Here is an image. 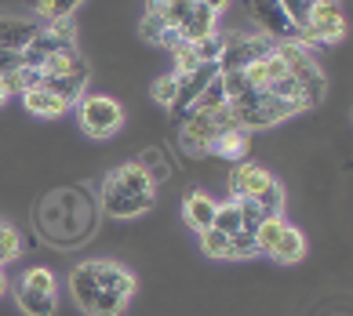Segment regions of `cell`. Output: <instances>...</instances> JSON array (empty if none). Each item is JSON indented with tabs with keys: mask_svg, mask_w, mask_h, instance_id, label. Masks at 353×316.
Returning <instances> with one entry per match:
<instances>
[{
	"mask_svg": "<svg viewBox=\"0 0 353 316\" xmlns=\"http://www.w3.org/2000/svg\"><path fill=\"white\" fill-rule=\"evenodd\" d=\"M30 4L37 8V15H41L44 22H55V19H70L81 0H30Z\"/></svg>",
	"mask_w": 353,
	"mask_h": 316,
	"instance_id": "cell-23",
	"label": "cell"
},
{
	"mask_svg": "<svg viewBox=\"0 0 353 316\" xmlns=\"http://www.w3.org/2000/svg\"><path fill=\"white\" fill-rule=\"evenodd\" d=\"M161 4H168V0H150V8H161Z\"/></svg>",
	"mask_w": 353,
	"mask_h": 316,
	"instance_id": "cell-33",
	"label": "cell"
},
{
	"mask_svg": "<svg viewBox=\"0 0 353 316\" xmlns=\"http://www.w3.org/2000/svg\"><path fill=\"white\" fill-rule=\"evenodd\" d=\"M197 48V55H201V62H215L219 59V51H222V33H215V36H208V41H201V44H193Z\"/></svg>",
	"mask_w": 353,
	"mask_h": 316,
	"instance_id": "cell-29",
	"label": "cell"
},
{
	"mask_svg": "<svg viewBox=\"0 0 353 316\" xmlns=\"http://www.w3.org/2000/svg\"><path fill=\"white\" fill-rule=\"evenodd\" d=\"M77 116L88 138H110L124 127V105L110 95H84L77 102Z\"/></svg>",
	"mask_w": 353,
	"mask_h": 316,
	"instance_id": "cell-6",
	"label": "cell"
},
{
	"mask_svg": "<svg viewBox=\"0 0 353 316\" xmlns=\"http://www.w3.org/2000/svg\"><path fill=\"white\" fill-rule=\"evenodd\" d=\"M8 98H11V95H8V87H4V81H0V105H4Z\"/></svg>",
	"mask_w": 353,
	"mask_h": 316,
	"instance_id": "cell-32",
	"label": "cell"
},
{
	"mask_svg": "<svg viewBox=\"0 0 353 316\" xmlns=\"http://www.w3.org/2000/svg\"><path fill=\"white\" fill-rule=\"evenodd\" d=\"M139 33L146 36L150 44H161L164 41V33H168V25H164V19H161V11H146V19H142V25H139Z\"/></svg>",
	"mask_w": 353,
	"mask_h": 316,
	"instance_id": "cell-27",
	"label": "cell"
},
{
	"mask_svg": "<svg viewBox=\"0 0 353 316\" xmlns=\"http://www.w3.org/2000/svg\"><path fill=\"white\" fill-rule=\"evenodd\" d=\"M11 291V284H8V276H4V269H0V298H4Z\"/></svg>",
	"mask_w": 353,
	"mask_h": 316,
	"instance_id": "cell-31",
	"label": "cell"
},
{
	"mask_svg": "<svg viewBox=\"0 0 353 316\" xmlns=\"http://www.w3.org/2000/svg\"><path fill=\"white\" fill-rule=\"evenodd\" d=\"M230 109H233V116H237L241 131H263V127H273V124L288 120V116H295V105L273 98L266 87H252L248 95L233 98Z\"/></svg>",
	"mask_w": 353,
	"mask_h": 316,
	"instance_id": "cell-4",
	"label": "cell"
},
{
	"mask_svg": "<svg viewBox=\"0 0 353 316\" xmlns=\"http://www.w3.org/2000/svg\"><path fill=\"white\" fill-rule=\"evenodd\" d=\"M175 98H179V73H168V76H161V81L153 84V102L172 109Z\"/></svg>",
	"mask_w": 353,
	"mask_h": 316,
	"instance_id": "cell-26",
	"label": "cell"
},
{
	"mask_svg": "<svg viewBox=\"0 0 353 316\" xmlns=\"http://www.w3.org/2000/svg\"><path fill=\"white\" fill-rule=\"evenodd\" d=\"M273 51V41L270 36H252V33H226L222 36V51L215 59V70L219 73H230V70H248L252 62L266 59Z\"/></svg>",
	"mask_w": 353,
	"mask_h": 316,
	"instance_id": "cell-7",
	"label": "cell"
},
{
	"mask_svg": "<svg viewBox=\"0 0 353 316\" xmlns=\"http://www.w3.org/2000/svg\"><path fill=\"white\" fill-rule=\"evenodd\" d=\"M255 204L263 207L266 215H284V186H281V182H273L263 196H255Z\"/></svg>",
	"mask_w": 353,
	"mask_h": 316,
	"instance_id": "cell-28",
	"label": "cell"
},
{
	"mask_svg": "<svg viewBox=\"0 0 353 316\" xmlns=\"http://www.w3.org/2000/svg\"><path fill=\"white\" fill-rule=\"evenodd\" d=\"M346 36V15L343 8L335 4V0H328V4H313L310 15L303 22V30H299V41H303L306 48L310 44H335Z\"/></svg>",
	"mask_w": 353,
	"mask_h": 316,
	"instance_id": "cell-8",
	"label": "cell"
},
{
	"mask_svg": "<svg viewBox=\"0 0 353 316\" xmlns=\"http://www.w3.org/2000/svg\"><path fill=\"white\" fill-rule=\"evenodd\" d=\"M142 171H146V178L153 182V186H161V182H168V175H172V164H168V156L161 149H146V153H139V160H135Z\"/></svg>",
	"mask_w": 353,
	"mask_h": 316,
	"instance_id": "cell-21",
	"label": "cell"
},
{
	"mask_svg": "<svg viewBox=\"0 0 353 316\" xmlns=\"http://www.w3.org/2000/svg\"><path fill=\"white\" fill-rule=\"evenodd\" d=\"M84 65V59L77 55V48L70 44V48H55L51 55L37 65V73H41V81H48V76H66V73H73V70H81Z\"/></svg>",
	"mask_w": 353,
	"mask_h": 316,
	"instance_id": "cell-17",
	"label": "cell"
},
{
	"mask_svg": "<svg viewBox=\"0 0 353 316\" xmlns=\"http://www.w3.org/2000/svg\"><path fill=\"white\" fill-rule=\"evenodd\" d=\"M201 4H204V8H212V11H215V15H219V11H222V8H226V4H230V0H201Z\"/></svg>",
	"mask_w": 353,
	"mask_h": 316,
	"instance_id": "cell-30",
	"label": "cell"
},
{
	"mask_svg": "<svg viewBox=\"0 0 353 316\" xmlns=\"http://www.w3.org/2000/svg\"><path fill=\"white\" fill-rule=\"evenodd\" d=\"M193 4H197V0H168V4L153 8V11H161L164 25H168V30H175V33H179V25L186 22V15L193 11Z\"/></svg>",
	"mask_w": 353,
	"mask_h": 316,
	"instance_id": "cell-24",
	"label": "cell"
},
{
	"mask_svg": "<svg viewBox=\"0 0 353 316\" xmlns=\"http://www.w3.org/2000/svg\"><path fill=\"white\" fill-rule=\"evenodd\" d=\"M15 302L26 316H55L59 309V284L48 266H30L15 284Z\"/></svg>",
	"mask_w": 353,
	"mask_h": 316,
	"instance_id": "cell-5",
	"label": "cell"
},
{
	"mask_svg": "<svg viewBox=\"0 0 353 316\" xmlns=\"http://www.w3.org/2000/svg\"><path fill=\"white\" fill-rule=\"evenodd\" d=\"M22 105H26V113H33V116H41V120H59L62 113H70L73 105L66 98H59V95H51L48 87H30V91H22Z\"/></svg>",
	"mask_w": 353,
	"mask_h": 316,
	"instance_id": "cell-14",
	"label": "cell"
},
{
	"mask_svg": "<svg viewBox=\"0 0 353 316\" xmlns=\"http://www.w3.org/2000/svg\"><path fill=\"white\" fill-rule=\"evenodd\" d=\"M273 182H277V178H273L266 167L241 160L237 167L230 171V196H233V200H255V196H263Z\"/></svg>",
	"mask_w": 353,
	"mask_h": 316,
	"instance_id": "cell-10",
	"label": "cell"
},
{
	"mask_svg": "<svg viewBox=\"0 0 353 316\" xmlns=\"http://www.w3.org/2000/svg\"><path fill=\"white\" fill-rule=\"evenodd\" d=\"M135 273L110 258H88L70 273V291L84 316H124L135 298Z\"/></svg>",
	"mask_w": 353,
	"mask_h": 316,
	"instance_id": "cell-1",
	"label": "cell"
},
{
	"mask_svg": "<svg viewBox=\"0 0 353 316\" xmlns=\"http://www.w3.org/2000/svg\"><path fill=\"white\" fill-rule=\"evenodd\" d=\"M41 33V25L33 19H0V51H8V55H22L26 48L33 44V36Z\"/></svg>",
	"mask_w": 353,
	"mask_h": 316,
	"instance_id": "cell-11",
	"label": "cell"
},
{
	"mask_svg": "<svg viewBox=\"0 0 353 316\" xmlns=\"http://www.w3.org/2000/svg\"><path fill=\"white\" fill-rule=\"evenodd\" d=\"M310 4H328V0H310Z\"/></svg>",
	"mask_w": 353,
	"mask_h": 316,
	"instance_id": "cell-34",
	"label": "cell"
},
{
	"mask_svg": "<svg viewBox=\"0 0 353 316\" xmlns=\"http://www.w3.org/2000/svg\"><path fill=\"white\" fill-rule=\"evenodd\" d=\"M95 226H99V204L91 200L84 186L55 189L37 204V229L55 247H77L91 240Z\"/></svg>",
	"mask_w": 353,
	"mask_h": 316,
	"instance_id": "cell-2",
	"label": "cell"
},
{
	"mask_svg": "<svg viewBox=\"0 0 353 316\" xmlns=\"http://www.w3.org/2000/svg\"><path fill=\"white\" fill-rule=\"evenodd\" d=\"M248 11L259 19V25H263V36H270L273 44L277 41H299V30L295 22L288 19V11L281 8V0H248Z\"/></svg>",
	"mask_w": 353,
	"mask_h": 316,
	"instance_id": "cell-9",
	"label": "cell"
},
{
	"mask_svg": "<svg viewBox=\"0 0 353 316\" xmlns=\"http://www.w3.org/2000/svg\"><path fill=\"white\" fill-rule=\"evenodd\" d=\"M215 207H219V200H212V196L201 193V189H190L186 200H182V222H186L193 233H204V229H212V222H215Z\"/></svg>",
	"mask_w": 353,
	"mask_h": 316,
	"instance_id": "cell-13",
	"label": "cell"
},
{
	"mask_svg": "<svg viewBox=\"0 0 353 316\" xmlns=\"http://www.w3.org/2000/svg\"><path fill=\"white\" fill-rule=\"evenodd\" d=\"M212 229H215V233H222V236H237V233H244L241 204H237V200L219 204V207H215V222H212Z\"/></svg>",
	"mask_w": 353,
	"mask_h": 316,
	"instance_id": "cell-19",
	"label": "cell"
},
{
	"mask_svg": "<svg viewBox=\"0 0 353 316\" xmlns=\"http://www.w3.org/2000/svg\"><path fill=\"white\" fill-rule=\"evenodd\" d=\"M248 131L241 127H233V131H222V135L208 146V156H222V160H244L248 156Z\"/></svg>",
	"mask_w": 353,
	"mask_h": 316,
	"instance_id": "cell-18",
	"label": "cell"
},
{
	"mask_svg": "<svg viewBox=\"0 0 353 316\" xmlns=\"http://www.w3.org/2000/svg\"><path fill=\"white\" fill-rule=\"evenodd\" d=\"M172 55H175V73H193V70H201V65H208V62H201L197 48L186 44V41H179L172 48Z\"/></svg>",
	"mask_w": 353,
	"mask_h": 316,
	"instance_id": "cell-25",
	"label": "cell"
},
{
	"mask_svg": "<svg viewBox=\"0 0 353 316\" xmlns=\"http://www.w3.org/2000/svg\"><path fill=\"white\" fill-rule=\"evenodd\" d=\"M41 87H48L51 95H59V98H66L70 105H77L84 98V91H88V62L81 65V70L66 73V76H48V81H41Z\"/></svg>",
	"mask_w": 353,
	"mask_h": 316,
	"instance_id": "cell-16",
	"label": "cell"
},
{
	"mask_svg": "<svg viewBox=\"0 0 353 316\" xmlns=\"http://www.w3.org/2000/svg\"><path fill=\"white\" fill-rule=\"evenodd\" d=\"M266 255H270L273 262H281V266H295V262L306 258V236L299 233L292 222H284V229L277 233V240L270 244Z\"/></svg>",
	"mask_w": 353,
	"mask_h": 316,
	"instance_id": "cell-15",
	"label": "cell"
},
{
	"mask_svg": "<svg viewBox=\"0 0 353 316\" xmlns=\"http://www.w3.org/2000/svg\"><path fill=\"white\" fill-rule=\"evenodd\" d=\"M215 33H219V15L197 0V4H193V11L186 15V22L179 25V41L201 44V41H208V36H215Z\"/></svg>",
	"mask_w": 353,
	"mask_h": 316,
	"instance_id": "cell-12",
	"label": "cell"
},
{
	"mask_svg": "<svg viewBox=\"0 0 353 316\" xmlns=\"http://www.w3.org/2000/svg\"><path fill=\"white\" fill-rule=\"evenodd\" d=\"M19 251H22V236H19V229L11 226V222L0 218V269H4L11 258H19Z\"/></svg>",
	"mask_w": 353,
	"mask_h": 316,
	"instance_id": "cell-22",
	"label": "cell"
},
{
	"mask_svg": "<svg viewBox=\"0 0 353 316\" xmlns=\"http://www.w3.org/2000/svg\"><path fill=\"white\" fill-rule=\"evenodd\" d=\"M201 236V251L208 258H226V262H237V251H233V236H222L215 229H204Z\"/></svg>",
	"mask_w": 353,
	"mask_h": 316,
	"instance_id": "cell-20",
	"label": "cell"
},
{
	"mask_svg": "<svg viewBox=\"0 0 353 316\" xmlns=\"http://www.w3.org/2000/svg\"><path fill=\"white\" fill-rule=\"evenodd\" d=\"M153 193H157V186L146 178V171L132 160V164L113 167L106 175L102 193H99V204L110 218H139L157 204Z\"/></svg>",
	"mask_w": 353,
	"mask_h": 316,
	"instance_id": "cell-3",
	"label": "cell"
}]
</instances>
